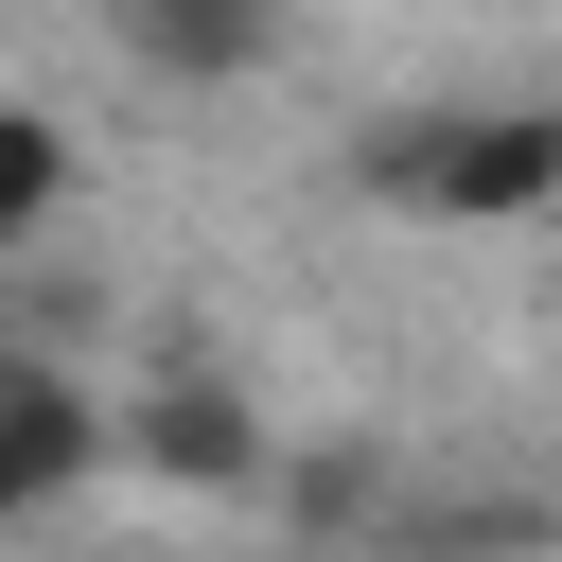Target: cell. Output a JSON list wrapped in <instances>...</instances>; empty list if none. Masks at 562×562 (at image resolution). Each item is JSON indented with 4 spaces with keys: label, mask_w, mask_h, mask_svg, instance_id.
<instances>
[{
    "label": "cell",
    "mask_w": 562,
    "mask_h": 562,
    "mask_svg": "<svg viewBox=\"0 0 562 562\" xmlns=\"http://www.w3.org/2000/svg\"><path fill=\"white\" fill-rule=\"evenodd\" d=\"M369 193L422 211V228H527V211H562V105H422V123H369Z\"/></svg>",
    "instance_id": "1"
},
{
    "label": "cell",
    "mask_w": 562,
    "mask_h": 562,
    "mask_svg": "<svg viewBox=\"0 0 562 562\" xmlns=\"http://www.w3.org/2000/svg\"><path fill=\"white\" fill-rule=\"evenodd\" d=\"M123 457H140L158 492H263V474H281V439H263V404H246L228 369H193V351L123 386Z\"/></svg>",
    "instance_id": "2"
},
{
    "label": "cell",
    "mask_w": 562,
    "mask_h": 562,
    "mask_svg": "<svg viewBox=\"0 0 562 562\" xmlns=\"http://www.w3.org/2000/svg\"><path fill=\"white\" fill-rule=\"evenodd\" d=\"M88 457H123V404H88L53 351H18V369H0V509L53 527V509L88 492Z\"/></svg>",
    "instance_id": "3"
},
{
    "label": "cell",
    "mask_w": 562,
    "mask_h": 562,
    "mask_svg": "<svg viewBox=\"0 0 562 562\" xmlns=\"http://www.w3.org/2000/svg\"><path fill=\"white\" fill-rule=\"evenodd\" d=\"M123 53L176 88H228V70H263V0H123Z\"/></svg>",
    "instance_id": "4"
},
{
    "label": "cell",
    "mask_w": 562,
    "mask_h": 562,
    "mask_svg": "<svg viewBox=\"0 0 562 562\" xmlns=\"http://www.w3.org/2000/svg\"><path fill=\"white\" fill-rule=\"evenodd\" d=\"M53 211H70V123H53V105H18V123H0V263H35V246H53Z\"/></svg>",
    "instance_id": "5"
},
{
    "label": "cell",
    "mask_w": 562,
    "mask_h": 562,
    "mask_svg": "<svg viewBox=\"0 0 562 562\" xmlns=\"http://www.w3.org/2000/svg\"><path fill=\"white\" fill-rule=\"evenodd\" d=\"M404 562H562V509H404Z\"/></svg>",
    "instance_id": "6"
}]
</instances>
